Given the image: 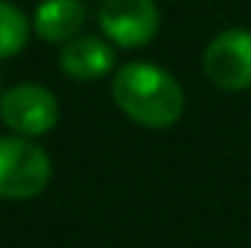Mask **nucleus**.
Here are the masks:
<instances>
[{"instance_id":"f257e3e1","label":"nucleus","mask_w":251,"mask_h":248,"mask_svg":"<svg viewBox=\"0 0 251 248\" xmlns=\"http://www.w3.org/2000/svg\"><path fill=\"white\" fill-rule=\"evenodd\" d=\"M111 97L128 120L146 128H167L184 111V91L173 73L149 62H128L114 73Z\"/></svg>"},{"instance_id":"f03ea898","label":"nucleus","mask_w":251,"mask_h":248,"mask_svg":"<svg viewBox=\"0 0 251 248\" xmlns=\"http://www.w3.org/2000/svg\"><path fill=\"white\" fill-rule=\"evenodd\" d=\"M50 155L38 143L24 134L0 137V198H32L50 184Z\"/></svg>"},{"instance_id":"7ed1b4c3","label":"nucleus","mask_w":251,"mask_h":248,"mask_svg":"<svg viewBox=\"0 0 251 248\" xmlns=\"http://www.w3.org/2000/svg\"><path fill=\"white\" fill-rule=\"evenodd\" d=\"M161 26V12L155 0H102L100 29L108 41L123 50L146 47Z\"/></svg>"},{"instance_id":"20e7f679","label":"nucleus","mask_w":251,"mask_h":248,"mask_svg":"<svg viewBox=\"0 0 251 248\" xmlns=\"http://www.w3.org/2000/svg\"><path fill=\"white\" fill-rule=\"evenodd\" d=\"M0 117L15 134L41 137L59 123V102L47 88L21 82L0 97Z\"/></svg>"},{"instance_id":"39448f33","label":"nucleus","mask_w":251,"mask_h":248,"mask_svg":"<svg viewBox=\"0 0 251 248\" xmlns=\"http://www.w3.org/2000/svg\"><path fill=\"white\" fill-rule=\"evenodd\" d=\"M204 73L222 91L251 88V29H225L204 47Z\"/></svg>"},{"instance_id":"423d86ee","label":"nucleus","mask_w":251,"mask_h":248,"mask_svg":"<svg viewBox=\"0 0 251 248\" xmlns=\"http://www.w3.org/2000/svg\"><path fill=\"white\" fill-rule=\"evenodd\" d=\"M59 67L76 82H91V79L105 76L114 67V50L97 35H76L64 41Z\"/></svg>"},{"instance_id":"0eeeda50","label":"nucleus","mask_w":251,"mask_h":248,"mask_svg":"<svg viewBox=\"0 0 251 248\" xmlns=\"http://www.w3.org/2000/svg\"><path fill=\"white\" fill-rule=\"evenodd\" d=\"M85 3L82 0H44L35 9V32L50 41V44H64L70 38H76L85 26Z\"/></svg>"},{"instance_id":"6e6552de","label":"nucleus","mask_w":251,"mask_h":248,"mask_svg":"<svg viewBox=\"0 0 251 248\" xmlns=\"http://www.w3.org/2000/svg\"><path fill=\"white\" fill-rule=\"evenodd\" d=\"M29 38V24L24 18V12L6 0H0V62L18 56L26 47Z\"/></svg>"},{"instance_id":"1a4fd4ad","label":"nucleus","mask_w":251,"mask_h":248,"mask_svg":"<svg viewBox=\"0 0 251 248\" xmlns=\"http://www.w3.org/2000/svg\"><path fill=\"white\" fill-rule=\"evenodd\" d=\"M0 97H3V94H0Z\"/></svg>"}]
</instances>
